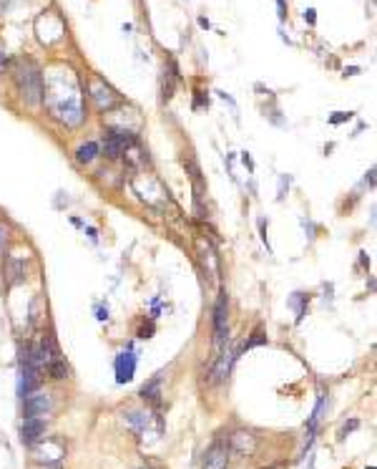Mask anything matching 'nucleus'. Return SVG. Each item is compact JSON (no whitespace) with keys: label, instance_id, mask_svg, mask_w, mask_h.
<instances>
[{"label":"nucleus","instance_id":"nucleus-1","mask_svg":"<svg viewBox=\"0 0 377 469\" xmlns=\"http://www.w3.org/2000/svg\"><path fill=\"white\" fill-rule=\"evenodd\" d=\"M43 104L51 117L58 119L63 126L76 129L86 121V104L81 94L76 73L66 66H58L43 78Z\"/></svg>","mask_w":377,"mask_h":469},{"label":"nucleus","instance_id":"nucleus-2","mask_svg":"<svg viewBox=\"0 0 377 469\" xmlns=\"http://www.w3.org/2000/svg\"><path fill=\"white\" fill-rule=\"evenodd\" d=\"M13 81L23 104H28L31 109H38L43 104V71L31 58H21L13 66Z\"/></svg>","mask_w":377,"mask_h":469},{"label":"nucleus","instance_id":"nucleus-3","mask_svg":"<svg viewBox=\"0 0 377 469\" xmlns=\"http://www.w3.org/2000/svg\"><path fill=\"white\" fill-rule=\"evenodd\" d=\"M214 344L216 348L229 344V296H226V290H219L214 303Z\"/></svg>","mask_w":377,"mask_h":469},{"label":"nucleus","instance_id":"nucleus-4","mask_svg":"<svg viewBox=\"0 0 377 469\" xmlns=\"http://www.w3.org/2000/svg\"><path fill=\"white\" fill-rule=\"evenodd\" d=\"M63 457H66V446L58 439L43 437L38 444H33V459L38 461V464H46V469L61 467Z\"/></svg>","mask_w":377,"mask_h":469},{"label":"nucleus","instance_id":"nucleus-5","mask_svg":"<svg viewBox=\"0 0 377 469\" xmlns=\"http://www.w3.org/2000/svg\"><path fill=\"white\" fill-rule=\"evenodd\" d=\"M234 361H237V351H231V346L224 344L222 348H219V353L214 356V363H211V368H209V378H207L209 386H216V383L226 381V378H229V374H231Z\"/></svg>","mask_w":377,"mask_h":469},{"label":"nucleus","instance_id":"nucleus-6","mask_svg":"<svg viewBox=\"0 0 377 469\" xmlns=\"http://www.w3.org/2000/svg\"><path fill=\"white\" fill-rule=\"evenodd\" d=\"M88 94H91V101L96 104V109H99V111H111V109H116V106L121 104L118 94H116L111 86H108L103 78H91Z\"/></svg>","mask_w":377,"mask_h":469},{"label":"nucleus","instance_id":"nucleus-7","mask_svg":"<svg viewBox=\"0 0 377 469\" xmlns=\"http://www.w3.org/2000/svg\"><path fill=\"white\" fill-rule=\"evenodd\" d=\"M229 459H231V449L224 439H216L214 444L209 446L204 452V459H201V469H229Z\"/></svg>","mask_w":377,"mask_h":469},{"label":"nucleus","instance_id":"nucleus-8","mask_svg":"<svg viewBox=\"0 0 377 469\" xmlns=\"http://www.w3.org/2000/svg\"><path fill=\"white\" fill-rule=\"evenodd\" d=\"M51 409H53V399H51V394L46 391H31L28 396L23 399V416H48L51 414Z\"/></svg>","mask_w":377,"mask_h":469},{"label":"nucleus","instance_id":"nucleus-9","mask_svg":"<svg viewBox=\"0 0 377 469\" xmlns=\"http://www.w3.org/2000/svg\"><path fill=\"white\" fill-rule=\"evenodd\" d=\"M226 444L234 454L239 457H252L257 452V444H259V439L255 437V431L249 429H237L231 431V437L226 439Z\"/></svg>","mask_w":377,"mask_h":469},{"label":"nucleus","instance_id":"nucleus-10","mask_svg":"<svg viewBox=\"0 0 377 469\" xmlns=\"http://www.w3.org/2000/svg\"><path fill=\"white\" fill-rule=\"evenodd\" d=\"M136 366H139V359H136V353L131 348H126L116 356L114 361V371H116V383H129L133 381V376H136Z\"/></svg>","mask_w":377,"mask_h":469},{"label":"nucleus","instance_id":"nucleus-11","mask_svg":"<svg viewBox=\"0 0 377 469\" xmlns=\"http://www.w3.org/2000/svg\"><path fill=\"white\" fill-rule=\"evenodd\" d=\"M46 431H48L46 419H40V416H25L23 426H21V442L25 446L38 444L40 439L46 437Z\"/></svg>","mask_w":377,"mask_h":469},{"label":"nucleus","instance_id":"nucleus-12","mask_svg":"<svg viewBox=\"0 0 377 469\" xmlns=\"http://www.w3.org/2000/svg\"><path fill=\"white\" fill-rule=\"evenodd\" d=\"M123 419L139 437H146V431L151 426V422L156 419V414H151V411H129V414H123Z\"/></svg>","mask_w":377,"mask_h":469},{"label":"nucleus","instance_id":"nucleus-13","mask_svg":"<svg viewBox=\"0 0 377 469\" xmlns=\"http://www.w3.org/2000/svg\"><path fill=\"white\" fill-rule=\"evenodd\" d=\"M161 374H156L151 381H146L144 386H141V399L146 401L148 407L159 409L161 407Z\"/></svg>","mask_w":377,"mask_h":469},{"label":"nucleus","instance_id":"nucleus-14","mask_svg":"<svg viewBox=\"0 0 377 469\" xmlns=\"http://www.w3.org/2000/svg\"><path fill=\"white\" fill-rule=\"evenodd\" d=\"M5 280H8V285H21V282L25 280V265L21 263L18 258H13V255H8V260H5Z\"/></svg>","mask_w":377,"mask_h":469},{"label":"nucleus","instance_id":"nucleus-15","mask_svg":"<svg viewBox=\"0 0 377 469\" xmlns=\"http://www.w3.org/2000/svg\"><path fill=\"white\" fill-rule=\"evenodd\" d=\"M126 149H129V144H123L118 136H114L111 132H106V136H103V154H106L108 159H121Z\"/></svg>","mask_w":377,"mask_h":469},{"label":"nucleus","instance_id":"nucleus-16","mask_svg":"<svg viewBox=\"0 0 377 469\" xmlns=\"http://www.w3.org/2000/svg\"><path fill=\"white\" fill-rule=\"evenodd\" d=\"M289 308H294V313H297L294 323L300 326V323L304 321L307 311H309V296H307V293H294V296L289 298Z\"/></svg>","mask_w":377,"mask_h":469},{"label":"nucleus","instance_id":"nucleus-17","mask_svg":"<svg viewBox=\"0 0 377 469\" xmlns=\"http://www.w3.org/2000/svg\"><path fill=\"white\" fill-rule=\"evenodd\" d=\"M99 144L96 141H86V144H81V147L76 149V162H81V165H91L93 159L99 156Z\"/></svg>","mask_w":377,"mask_h":469},{"label":"nucleus","instance_id":"nucleus-18","mask_svg":"<svg viewBox=\"0 0 377 469\" xmlns=\"http://www.w3.org/2000/svg\"><path fill=\"white\" fill-rule=\"evenodd\" d=\"M46 371H48V376H51L53 381H63V378L68 376V366H66V361H63V359L53 361V363H51Z\"/></svg>","mask_w":377,"mask_h":469},{"label":"nucleus","instance_id":"nucleus-19","mask_svg":"<svg viewBox=\"0 0 377 469\" xmlns=\"http://www.w3.org/2000/svg\"><path fill=\"white\" fill-rule=\"evenodd\" d=\"M262 344H267V336H264L262 330H257V333H252V338H249V341L242 346V351H239V353H244V351H249V348H255V346H262ZM239 353H237V356H239Z\"/></svg>","mask_w":377,"mask_h":469},{"label":"nucleus","instance_id":"nucleus-20","mask_svg":"<svg viewBox=\"0 0 377 469\" xmlns=\"http://www.w3.org/2000/svg\"><path fill=\"white\" fill-rule=\"evenodd\" d=\"M352 117H354L352 111H337L335 117H330V124H342V121H350Z\"/></svg>","mask_w":377,"mask_h":469},{"label":"nucleus","instance_id":"nucleus-21","mask_svg":"<svg viewBox=\"0 0 377 469\" xmlns=\"http://www.w3.org/2000/svg\"><path fill=\"white\" fill-rule=\"evenodd\" d=\"M357 426H360V422H357V419H350V424H345V426L339 429V439H345L347 434H350V431H354Z\"/></svg>","mask_w":377,"mask_h":469},{"label":"nucleus","instance_id":"nucleus-22","mask_svg":"<svg viewBox=\"0 0 377 469\" xmlns=\"http://www.w3.org/2000/svg\"><path fill=\"white\" fill-rule=\"evenodd\" d=\"M259 232H262V240H264V245H267V250L272 252L270 240H267V219H259Z\"/></svg>","mask_w":377,"mask_h":469},{"label":"nucleus","instance_id":"nucleus-23","mask_svg":"<svg viewBox=\"0 0 377 469\" xmlns=\"http://www.w3.org/2000/svg\"><path fill=\"white\" fill-rule=\"evenodd\" d=\"M304 21H307L309 25H315V23H317V10H315V8H307V10H304Z\"/></svg>","mask_w":377,"mask_h":469},{"label":"nucleus","instance_id":"nucleus-24","mask_svg":"<svg viewBox=\"0 0 377 469\" xmlns=\"http://www.w3.org/2000/svg\"><path fill=\"white\" fill-rule=\"evenodd\" d=\"M277 16H279V21H287V3L285 0H277Z\"/></svg>","mask_w":377,"mask_h":469},{"label":"nucleus","instance_id":"nucleus-25","mask_svg":"<svg viewBox=\"0 0 377 469\" xmlns=\"http://www.w3.org/2000/svg\"><path fill=\"white\" fill-rule=\"evenodd\" d=\"M151 333H154V323H148V326H144V328L139 330V338H151Z\"/></svg>","mask_w":377,"mask_h":469},{"label":"nucleus","instance_id":"nucleus-26","mask_svg":"<svg viewBox=\"0 0 377 469\" xmlns=\"http://www.w3.org/2000/svg\"><path fill=\"white\" fill-rule=\"evenodd\" d=\"M96 318H99L101 323L108 321V308H101V305H99V308H96Z\"/></svg>","mask_w":377,"mask_h":469},{"label":"nucleus","instance_id":"nucleus-27","mask_svg":"<svg viewBox=\"0 0 377 469\" xmlns=\"http://www.w3.org/2000/svg\"><path fill=\"white\" fill-rule=\"evenodd\" d=\"M242 162H244V165L249 167V172H255V162H252V156L246 154V152H244V154H242Z\"/></svg>","mask_w":377,"mask_h":469},{"label":"nucleus","instance_id":"nucleus-28","mask_svg":"<svg viewBox=\"0 0 377 469\" xmlns=\"http://www.w3.org/2000/svg\"><path fill=\"white\" fill-rule=\"evenodd\" d=\"M86 234H88V237H91L93 243H99V232H96V230H93V227H86Z\"/></svg>","mask_w":377,"mask_h":469},{"label":"nucleus","instance_id":"nucleus-29","mask_svg":"<svg viewBox=\"0 0 377 469\" xmlns=\"http://www.w3.org/2000/svg\"><path fill=\"white\" fill-rule=\"evenodd\" d=\"M5 66H8V56H5V51L0 48V71L5 69Z\"/></svg>","mask_w":377,"mask_h":469},{"label":"nucleus","instance_id":"nucleus-30","mask_svg":"<svg viewBox=\"0 0 377 469\" xmlns=\"http://www.w3.org/2000/svg\"><path fill=\"white\" fill-rule=\"evenodd\" d=\"M10 0H0V16H5V10H8Z\"/></svg>","mask_w":377,"mask_h":469},{"label":"nucleus","instance_id":"nucleus-31","mask_svg":"<svg viewBox=\"0 0 377 469\" xmlns=\"http://www.w3.org/2000/svg\"><path fill=\"white\" fill-rule=\"evenodd\" d=\"M354 73H360V69H357V66H350V69H345V76H354Z\"/></svg>","mask_w":377,"mask_h":469},{"label":"nucleus","instance_id":"nucleus-32","mask_svg":"<svg viewBox=\"0 0 377 469\" xmlns=\"http://www.w3.org/2000/svg\"><path fill=\"white\" fill-rule=\"evenodd\" d=\"M367 182H369V187H375V169H369L367 172Z\"/></svg>","mask_w":377,"mask_h":469},{"label":"nucleus","instance_id":"nucleus-33","mask_svg":"<svg viewBox=\"0 0 377 469\" xmlns=\"http://www.w3.org/2000/svg\"><path fill=\"white\" fill-rule=\"evenodd\" d=\"M267 469H285L282 464H274V467H267Z\"/></svg>","mask_w":377,"mask_h":469},{"label":"nucleus","instance_id":"nucleus-34","mask_svg":"<svg viewBox=\"0 0 377 469\" xmlns=\"http://www.w3.org/2000/svg\"><path fill=\"white\" fill-rule=\"evenodd\" d=\"M51 469H61V467H51Z\"/></svg>","mask_w":377,"mask_h":469}]
</instances>
